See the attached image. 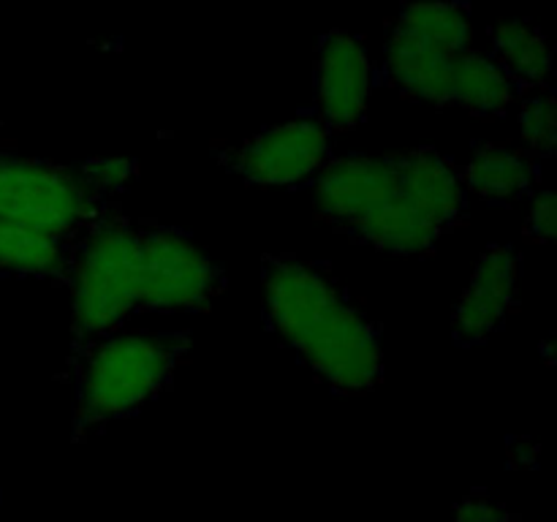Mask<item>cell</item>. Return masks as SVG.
<instances>
[{
	"label": "cell",
	"instance_id": "cell-5",
	"mask_svg": "<svg viewBox=\"0 0 557 522\" xmlns=\"http://www.w3.org/2000/svg\"><path fill=\"white\" fill-rule=\"evenodd\" d=\"M139 313H201L226 288L221 266L188 232L139 221Z\"/></svg>",
	"mask_w": 557,
	"mask_h": 522
},
{
	"label": "cell",
	"instance_id": "cell-1",
	"mask_svg": "<svg viewBox=\"0 0 557 522\" xmlns=\"http://www.w3.org/2000/svg\"><path fill=\"white\" fill-rule=\"evenodd\" d=\"M264 324L299 362L341 395H362L384 378V348L373 321L319 261L261 259Z\"/></svg>",
	"mask_w": 557,
	"mask_h": 522
},
{
	"label": "cell",
	"instance_id": "cell-9",
	"mask_svg": "<svg viewBox=\"0 0 557 522\" xmlns=\"http://www.w3.org/2000/svg\"><path fill=\"white\" fill-rule=\"evenodd\" d=\"M522 256L511 245H490L476 261L471 283L462 291L451 315V340L460 348H473L509 321L520 304Z\"/></svg>",
	"mask_w": 557,
	"mask_h": 522
},
{
	"label": "cell",
	"instance_id": "cell-11",
	"mask_svg": "<svg viewBox=\"0 0 557 522\" xmlns=\"http://www.w3.org/2000/svg\"><path fill=\"white\" fill-rule=\"evenodd\" d=\"M468 196L495 207H509L533 194L539 183V158L495 141H473L471 161L460 169Z\"/></svg>",
	"mask_w": 557,
	"mask_h": 522
},
{
	"label": "cell",
	"instance_id": "cell-17",
	"mask_svg": "<svg viewBox=\"0 0 557 522\" xmlns=\"http://www.w3.org/2000/svg\"><path fill=\"white\" fill-rule=\"evenodd\" d=\"M455 522H509V514L487 493H471L457 504Z\"/></svg>",
	"mask_w": 557,
	"mask_h": 522
},
{
	"label": "cell",
	"instance_id": "cell-15",
	"mask_svg": "<svg viewBox=\"0 0 557 522\" xmlns=\"http://www.w3.org/2000/svg\"><path fill=\"white\" fill-rule=\"evenodd\" d=\"M520 134L533 158H553L557 150V103L553 87L522 96Z\"/></svg>",
	"mask_w": 557,
	"mask_h": 522
},
{
	"label": "cell",
	"instance_id": "cell-4",
	"mask_svg": "<svg viewBox=\"0 0 557 522\" xmlns=\"http://www.w3.org/2000/svg\"><path fill=\"white\" fill-rule=\"evenodd\" d=\"M109 204L92 185L85 161L54 163L0 152V221L44 232H79Z\"/></svg>",
	"mask_w": 557,
	"mask_h": 522
},
{
	"label": "cell",
	"instance_id": "cell-14",
	"mask_svg": "<svg viewBox=\"0 0 557 522\" xmlns=\"http://www.w3.org/2000/svg\"><path fill=\"white\" fill-rule=\"evenodd\" d=\"M389 33L444 52H462L471 49L473 11L462 0H424L403 5Z\"/></svg>",
	"mask_w": 557,
	"mask_h": 522
},
{
	"label": "cell",
	"instance_id": "cell-3",
	"mask_svg": "<svg viewBox=\"0 0 557 522\" xmlns=\"http://www.w3.org/2000/svg\"><path fill=\"white\" fill-rule=\"evenodd\" d=\"M71 288L69 364L92 343L128 326L139 315V221L109 204L76 237Z\"/></svg>",
	"mask_w": 557,
	"mask_h": 522
},
{
	"label": "cell",
	"instance_id": "cell-10",
	"mask_svg": "<svg viewBox=\"0 0 557 522\" xmlns=\"http://www.w3.org/2000/svg\"><path fill=\"white\" fill-rule=\"evenodd\" d=\"M395 158L406 194L444 232V237L462 226L471 196L462 183L460 166L435 147H413Z\"/></svg>",
	"mask_w": 557,
	"mask_h": 522
},
{
	"label": "cell",
	"instance_id": "cell-13",
	"mask_svg": "<svg viewBox=\"0 0 557 522\" xmlns=\"http://www.w3.org/2000/svg\"><path fill=\"white\" fill-rule=\"evenodd\" d=\"M490 58L504 69L520 96L553 87V47L528 20H504L490 27Z\"/></svg>",
	"mask_w": 557,
	"mask_h": 522
},
{
	"label": "cell",
	"instance_id": "cell-16",
	"mask_svg": "<svg viewBox=\"0 0 557 522\" xmlns=\"http://www.w3.org/2000/svg\"><path fill=\"white\" fill-rule=\"evenodd\" d=\"M557 232V201L553 190L533 194L531 215L525 221V237L531 243H553Z\"/></svg>",
	"mask_w": 557,
	"mask_h": 522
},
{
	"label": "cell",
	"instance_id": "cell-6",
	"mask_svg": "<svg viewBox=\"0 0 557 522\" xmlns=\"http://www.w3.org/2000/svg\"><path fill=\"white\" fill-rule=\"evenodd\" d=\"M332 130L315 112L272 125L253 139L218 152L223 169L250 185L264 188H305L335 158Z\"/></svg>",
	"mask_w": 557,
	"mask_h": 522
},
{
	"label": "cell",
	"instance_id": "cell-8",
	"mask_svg": "<svg viewBox=\"0 0 557 522\" xmlns=\"http://www.w3.org/2000/svg\"><path fill=\"white\" fill-rule=\"evenodd\" d=\"M315 114L332 134L362 123L375 82V65L362 38L330 30L315 49Z\"/></svg>",
	"mask_w": 557,
	"mask_h": 522
},
{
	"label": "cell",
	"instance_id": "cell-12",
	"mask_svg": "<svg viewBox=\"0 0 557 522\" xmlns=\"http://www.w3.org/2000/svg\"><path fill=\"white\" fill-rule=\"evenodd\" d=\"M79 232H44L25 223L0 221V275L36 277L65 286Z\"/></svg>",
	"mask_w": 557,
	"mask_h": 522
},
{
	"label": "cell",
	"instance_id": "cell-2",
	"mask_svg": "<svg viewBox=\"0 0 557 522\" xmlns=\"http://www.w3.org/2000/svg\"><path fill=\"white\" fill-rule=\"evenodd\" d=\"M190 332L123 326L79 353L69 364L74 375L76 438L134 417L156 400L190 353Z\"/></svg>",
	"mask_w": 557,
	"mask_h": 522
},
{
	"label": "cell",
	"instance_id": "cell-7",
	"mask_svg": "<svg viewBox=\"0 0 557 522\" xmlns=\"http://www.w3.org/2000/svg\"><path fill=\"white\" fill-rule=\"evenodd\" d=\"M310 188L321 221L330 223L337 234L354 239V234L386 201L400 194V169L395 156H335L310 183Z\"/></svg>",
	"mask_w": 557,
	"mask_h": 522
}]
</instances>
